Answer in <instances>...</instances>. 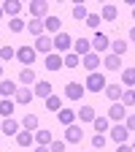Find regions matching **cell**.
Returning <instances> with one entry per match:
<instances>
[{"label": "cell", "mask_w": 135, "mask_h": 152, "mask_svg": "<svg viewBox=\"0 0 135 152\" xmlns=\"http://www.w3.org/2000/svg\"><path fill=\"white\" fill-rule=\"evenodd\" d=\"M105 76L103 73H97V71H92L89 76H87V82H84V90H89V92H103L105 90Z\"/></svg>", "instance_id": "cell-1"}, {"label": "cell", "mask_w": 135, "mask_h": 152, "mask_svg": "<svg viewBox=\"0 0 135 152\" xmlns=\"http://www.w3.org/2000/svg\"><path fill=\"white\" fill-rule=\"evenodd\" d=\"M70 44H73V38H70L68 33H62V30L51 38V49H57L60 54H62V52H68V49H70Z\"/></svg>", "instance_id": "cell-2"}, {"label": "cell", "mask_w": 135, "mask_h": 152, "mask_svg": "<svg viewBox=\"0 0 135 152\" xmlns=\"http://www.w3.org/2000/svg\"><path fill=\"white\" fill-rule=\"evenodd\" d=\"M108 44H111V38H108V35H103V33H95V38L89 41V46H92V52H95V54H103V52L108 49Z\"/></svg>", "instance_id": "cell-3"}, {"label": "cell", "mask_w": 135, "mask_h": 152, "mask_svg": "<svg viewBox=\"0 0 135 152\" xmlns=\"http://www.w3.org/2000/svg\"><path fill=\"white\" fill-rule=\"evenodd\" d=\"M30 14H32V19H46L49 3H46V0H32V3H30Z\"/></svg>", "instance_id": "cell-4"}, {"label": "cell", "mask_w": 135, "mask_h": 152, "mask_svg": "<svg viewBox=\"0 0 135 152\" xmlns=\"http://www.w3.org/2000/svg\"><path fill=\"white\" fill-rule=\"evenodd\" d=\"M14 54H16V60L25 63V65H32V63H35V49H32V46H22V49H16Z\"/></svg>", "instance_id": "cell-5"}, {"label": "cell", "mask_w": 135, "mask_h": 152, "mask_svg": "<svg viewBox=\"0 0 135 152\" xmlns=\"http://www.w3.org/2000/svg\"><path fill=\"white\" fill-rule=\"evenodd\" d=\"M84 92H87V90H84V84H79V82H70V84L65 87V98H70V101H79Z\"/></svg>", "instance_id": "cell-6"}, {"label": "cell", "mask_w": 135, "mask_h": 152, "mask_svg": "<svg viewBox=\"0 0 135 152\" xmlns=\"http://www.w3.org/2000/svg\"><path fill=\"white\" fill-rule=\"evenodd\" d=\"M32 141H38V147H46L51 144V130L41 128V130H32Z\"/></svg>", "instance_id": "cell-7"}, {"label": "cell", "mask_w": 135, "mask_h": 152, "mask_svg": "<svg viewBox=\"0 0 135 152\" xmlns=\"http://www.w3.org/2000/svg\"><path fill=\"white\" fill-rule=\"evenodd\" d=\"M0 8H3V14H8L14 19V16H19V11H22V3H19V0H6Z\"/></svg>", "instance_id": "cell-8"}, {"label": "cell", "mask_w": 135, "mask_h": 152, "mask_svg": "<svg viewBox=\"0 0 135 152\" xmlns=\"http://www.w3.org/2000/svg\"><path fill=\"white\" fill-rule=\"evenodd\" d=\"M81 63H84V68H89V73H92L95 68H100V54L89 52V54H84V57H81Z\"/></svg>", "instance_id": "cell-9"}, {"label": "cell", "mask_w": 135, "mask_h": 152, "mask_svg": "<svg viewBox=\"0 0 135 152\" xmlns=\"http://www.w3.org/2000/svg\"><path fill=\"white\" fill-rule=\"evenodd\" d=\"M57 120H60V122L68 128V125L76 122V111H73V109H60V111H57Z\"/></svg>", "instance_id": "cell-10"}, {"label": "cell", "mask_w": 135, "mask_h": 152, "mask_svg": "<svg viewBox=\"0 0 135 152\" xmlns=\"http://www.w3.org/2000/svg\"><path fill=\"white\" fill-rule=\"evenodd\" d=\"M73 54H79V57H84V54H89L92 52V46H89V38H79V41H73Z\"/></svg>", "instance_id": "cell-11"}, {"label": "cell", "mask_w": 135, "mask_h": 152, "mask_svg": "<svg viewBox=\"0 0 135 152\" xmlns=\"http://www.w3.org/2000/svg\"><path fill=\"white\" fill-rule=\"evenodd\" d=\"M100 63H103L105 68H111V71H119V68H122V57H116V54H105V57H100Z\"/></svg>", "instance_id": "cell-12"}, {"label": "cell", "mask_w": 135, "mask_h": 152, "mask_svg": "<svg viewBox=\"0 0 135 152\" xmlns=\"http://www.w3.org/2000/svg\"><path fill=\"white\" fill-rule=\"evenodd\" d=\"M81 136H84V133H81V128L76 125V122H73V125H68V130H65V139H68L70 144H76V141H81Z\"/></svg>", "instance_id": "cell-13"}, {"label": "cell", "mask_w": 135, "mask_h": 152, "mask_svg": "<svg viewBox=\"0 0 135 152\" xmlns=\"http://www.w3.org/2000/svg\"><path fill=\"white\" fill-rule=\"evenodd\" d=\"M25 30H30L35 38L43 35V19H30V22H25Z\"/></svg>", "instance_id": "cell-14"}, {"label": "cell", "mask_w": 135, "mask_h": 152, "mask_svg": "<svg viewBox=\"0 0 135 152\" xmlns=\"http://www.w3.org/2000/svg\"><path fill=\"white\" fill-rule=\"evenodd\" d=\"M35 46H38V52L51 54V38H49L46 33H43V35H38V44H35ZM35 46H32V49H35ZM38 52H35V54H38Z\"/></svg>", "instance_id": "cell-15"}, {"label": "cell", "mask_w": 135, "mask_h": 152, "mask_svg": "<svg viewBox=\"0 0 135 152\" xmlns=\"http://www.w3.org/2000/svg\"><path fill=\"white\" fill-rule=\"evenodd\" d=\"M60 25H62L60 16H46V19H43V33H46V30H49V33H60Z\"/></svg>", "instance_id": "cell-16"}, {"label": "cell", "mask_w": 135, "mask_h": 152, "mask_svg": "<svg viewBox=\"0 0 135 152\" xmlns=\"http://www.w3.org/2000/svg\"><path fill=\"white\" fill-rule=\"evenodd\" d=\"M127 136H130V133H127V128H124V125H116V128L111 130V139L116 141V144H124V141H127Z\"/></svg>", "instance_id": "cell-17"}, {"label": "cell", "mask_w": 135, "mask_h": 152, "mask_svg": "<svg viewBox=\"0 0 135 152\" xmlns=\"http://www.w3.org/2000/svg\"><path fill=\"white\" fill-rule=\"evenodd\" d=\"M108 46H111V54H116V57H122V54L130 49V46L124 44V38H116V41H111Z\"/></svg>", "instance_id": "cell-18"}, {"label": "cell", "mask_w": 135, "mask_h": 152, "mask_svg": "<svg viewBox=\"0 0 135 152\" xmlns=\"http://www.w3.org/2000/svg\"><path fill=\"white\" fill-rule=\"evenodd\" d=\"M14 98H16V103H22V106H25V103H30V101H32V90L19 87V90L14 92Z\"/></svg>", "instance_id": "cell-19"}, {"label": "cell", "mask_w": 135, "mask_h": 152, "mask_svg": "<svg viewBox=\"0 0 135 152\" xmlns=\"http://www.w3.org/2000/svg\"><path fill=\"white\" fill-rule=\"evenodd\" d=\"M46 68L49 71H60L62 68V54H46Z\"/></svg>", "instance_id": "cell-20"}, {"label": "cell", "mask_w": 135, "mask_h": 152, "mask_svg": "<svg viewBox=\"0 0 135 152\" xmlns=\"http://www.w3.org/2000/svg\"><path fill=\"white\" fill-rule=\"evenodd\" d=\"M124 114H127V109H124L119 101H116V103H113V106L108 109V117H111V120H124Z\"/></svg>", "instance_id": "cell-21"}, {"label": "cell", "mask_w": 135, "mask_h": 152, "mask_svg": "<svg viewBox=\"0 0 135 152\" xmlns=\"http://www.w3.org/2000/svg\"><path fill=\"white\" fill-rule=\"evenodd\" d=\"M76 117H81V122H92L97 114H95V109H92V106H81L79 111H76Z\"/></svg>", "instance_id": "cell-22"}, {"label": "cell", "mask_w": 135, "mask_h": 152, "mask_svg": "<svg viewBox=\"0 0 135 152\" xmlns=\"http://www.w3.org/2000/svg\"><path fill=\"white\" fill-rule=\"evenodd\" d=\"M32 95H38V98H49V95H51V84L49 82H38L35 90H32Z\"/></svg>", "instance_id": "cell-23"}, {"label": "cell", "mask_w": 135, "mask_h": 152, "mask_svg": "<svg viewBox=\"0 0 135 152\" xmlns=\"http://www.w3.org/2000/svg\"><path fill=\"white\" fill-rule=\"evenodd\" d=\"M116 6H113V3H105L103 6V14H100V19H105V22H113V19H116Z\"/></svg>", "instance_id": "cell-24"}, {"label": "cell", "mask_w": 135, "mask_h": 152, "mask_svg": "<svg viewBox=\"0 0 135 152\" xmlns=\"http://www.w3.org/2000/svg\"><path fill=\"white\" fill-rule=\"evenodd\" d=\"M3 133H8V136H16L19 133V125H16V120H11V117H6L3 120V128H0Z\"/></svg>", "instance_id": "cell-25"}, {"label": "cell", "mask_w": 135, "mask_h": 152, "mask_svg": "<svg viewBox=\"0 0 135 152\" xmlns=\"http://www.w3.org/2000/svg\"><path fill=\"white\" fill-rule=\"evenodd\" d=\"M79 63H81L79 54H73V52H65V54H62V65H65V68H76Z\"/></svg>", "instance_id": "cell-26"}, {"label": "cell", "mask_w": 135, "mask_h": 152, "mask_svg": "<svg viewBox=\"0 0 135 152\" xmlns=\"http://www.w3.org/2000/svg\"><path fill=\"white\" fill-rule=\"evenodd\" d=\"M105 95H108L113 103H116V101L122 98V87H119V84H105Z\"/></svg>", "instance_id": "cell-27"}, {"label": "cell", "mask_w": 135, "mask_h": 152, "mask_svg": "<svg viewBox=\"0 0 135 152\" xmlns=\"http://www.w3.org/2000/svg\"><path fill=\"white\" fill-rule=\"evenodd\" d=\"M22 128H25V130H30V133H32V130H38V117H35V114H27V117L22 120Z\"/></svg>", "instance_id": "cell-28"}, {"label": "cell", "mask_w": 135, "mask_h": 152, "mask_svg": "<svg viewBox=\"0 0 135 152\" xmlns=\"http://www.w3.org/2000/svg\"><path fill=\"white\" fill-rule=\"evenodd\" d=\"M87 6H84V0H81V3H73V16L76 19H79V22H81V19H87Z\"/></svg>", "instance_id": "cell-29"}, {"label": "cell", "mask_w": 135, "mask_h": 152, "mask_svg": "<svg viewBox=\"0 0 135 152\" xmlns=\"http://www.w3.org/2000/svg\"><path fill=\"white\" fill-rule=\"evenodd\" d=\"M14 92H16V84H14V82H8V79L0 82V95H8V98H11Z\"/></svg>", "instance_id": "cell-30"}, {"label": "cell", "mask_w": 135, "mask_h": 152, "mask_svg": "<svg viewBox=\"0 0 135 152\" xmlns=\"http://www.w3.org/2000/svg\"><path fill=\"white\" fill-rule=\"evenodd\" d=\"M16 144H19V147H30V144H32V133H30V130L16 133Z\"/></svg>", "instance_id": "cell-31"}, {"label": "cell", "mask_w": 135, "mask_h": 152, "mask_svg": "<svg viewBox=\"0 0 135 152\" xmlns=\"http://www.w3.org/2000/svg\"><path fill=\"white\" fill-rule=\"evenodd\" d=\"M19 82H22V84H32L35 82V71L32 68H25L22 73H19Z\"/></svg>", "instance_id": "cell-32"}, {"label": "cell", "mask_w": 135, "mask_h": 152, "mask_svg": "<svg viewBox=\"0 0 135 152\" xmlns=\"http://www.w3.org/2000/svg\"><path fill=\"white\" fill-rule=\"evenodd\" d=\"M92 125H95V130H97V133H105V130H108V117H95Z\"/></svg>", "instance_id": "cell-33"}, {"label": "cell", "mask_w": 135, "mask_h": 152, "mask_svg": "<svg viewBox=\"0 0 135 152\" xmlns=\"http://www.w3.org/2000/svg\"><path fill=\"white\" fill-rule=\"evenodd\" d=\"M8 30H11V33H22V30H25V22H22L19 16H14L11 22H8Z\"/></svg>", "instance_id": "cell-34"}, {"label": "cell", "mask_w": 135, "mask_h": 152, "mask_svg": "<svg viewBox=\"0 0 135 152\" xmlns=\"http://www.w3.org/2000/svg\"><path fill=\"white\" fill-rule=\"evenodd\" d=\"M46 106H49L51 111H60V109H62V101L57 98V95H49V98H46Z\"/></svg>", "instance_id": "cell-35"}, {"label": "cell", "mask_w": 135, "mask_h": 152, "mask_svg": "<svg viewBox=\"0 0 135 152\" xmlns=\"http://www.w3.org/2000/svg\"><path fill=\"white\" fill-rule=\"evenodd\" d=\"M0 114H3V117H11L14 114V101H0Z\"/></svg>", "instance_id": "cell-36"}, {"label": "cell", "mask_w": 135, "mask_h": 152, "mask_svg": "<svg viewBox=\"0 0 135 152\" xmlns=\"http://www.w3.org/2000/svg\"><path fill=\"white\" fill-rule=\"evenodd\" d=\"M49 152H65V141H62V139H51Z\"/></svg>", "instance_id": "cell-37"}, {"label": "cell", "mask_w": 135, "mask_h": 152, "mask_svg": "<svg viewBox=\"0 0 135 152\" xmlns=\"http://www.w3.org/2000/svg\"><path fill=\"white\" fill-rule=\"evenodd\" d=\"M92 147L95 149H103L105 147V136H103V133H95V136H92Z\"/></svg>", "instance_id": "cell-38"}, {"label": "cell", "mask_w": 135, "mask_h": 152, "mask_svg": "<svg viewBox=\"0 0 135 152\" xmlns=\"http://www.w3.org/2000/svg\"><path fill=\"white\" fill-rule=\"evenodd\" d=\"M122 106H132V101H135V95H132V90H122Z\"/></svg>", "instance_id": "cell-39"}, {"label": "cell", "mask_w": 135, "mask_h": 152, "mask_svg": "<svg viewBox=\"0 0 135 152\" xmlns=\"http://www.w3.org/2000/svg\"><path fill=\"white\" fill-rule=\"evenodd\" d=\"M84 22H87L89 27H97V25H100V14H87V19H84Z\"/></svg>", "instance_id": "cell-40"}, {"label": "cell", "mask_w": 135, "mask_h": 152, "mask_svg": "<svg viewBox=\"0 0 135 152\" xmlns=\"http://www.w3.org/2000/svg\"><path fill=\"white\" fill-rule=\"evenodd\" d=\"M132 82H135V71H132V68H124V84L132 87Z\"/></svg>", "instance_id": "cell-41"}, {"label": "cell", "mask_w": 135, "mask_h": 152, "mask_svg": "<svg viewBox=\"0 0 135 152\" xmlns=\"http://www.w3.org/2000/svg\"><path fill=\"white\" fill-rule=\"evenodd\" d=\"M14 57V49L11 46H0V60H11Z\"/></svg>", "instance_id": "cell-42"}, {"label": "cell", "mask_w": 135, "mask_h": 152, "mask_svg": "<svg viewBox=\"0 0 135 152\" xmlns=\"http://www.w3.org/2000/svg\"><path fill=\"white\" fill-rule=\"evenodd\" d=\"M124 128H127V133H132V128H135V117H132V114L127 117V125H124Z\"/></svg>", "instance_id": "cell-43"}, {"label": "cell", "mask_w": 135, "mask_h": 152, "mask_svg": "<svg viewBox=\"0 0 135 152\" xmlns=\"http://www.w3.org/2000/svg\"><path fill=\"white\" fill-rule=\"evenodd\" d=\"M116 152H132V147H130V144H119V149H116Z\"/></svg>", "instance_id": "cell-44"}, {"label": "cell", "mask_w": 135, "mask_h": 152, "mask_svg": "<svg viewBox=\"0 0 135 152\" xmlns=\"http://www.w3.org/2000/svg\"><path fill=\"white\" fill-rule=\"evenodd\" d=\"M35 152H49V147H38V149H35Z\"/></svg>", "instance_id": "cell-45"}, {"label": "cell", "mask_w": 135, "mask_h": 152, "mask_svg": "<svg viewBox=\"0 0 135 152\" xmlns=\"http://www.w3.org/2000/svg\"><path fill=\"white\" fill-rule=\"evenodd\" d=\"M0 79H3V65H0Z\"/></svg>", "instance_id": "cell-46"}, {"label": "cell", "mask_w": 135, "mask_h": 152, "mask_svg": "<svg viewBox=\"0 0 135 152\" xmlns=\"http://www.w3.org/2000/svg\"><path fill=\"white\" fill-rule=\"evenodd\" d=\"M0 16H3V8H0Z\"/></svg>", "instance_id": "cell-47"}]
</instances>
